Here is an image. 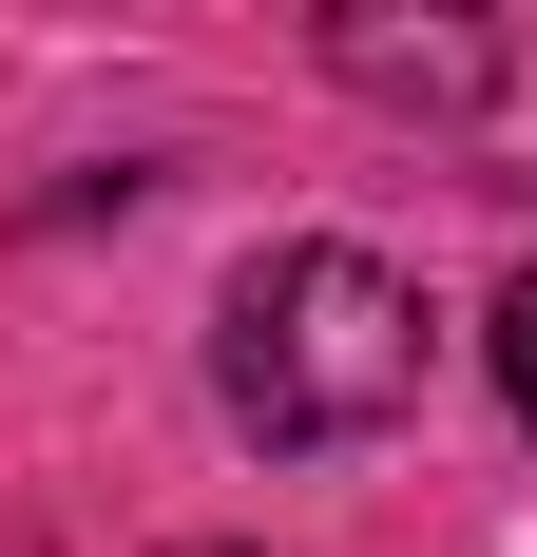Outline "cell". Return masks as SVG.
Wrapping results in <instances>:
<instances>
[{
    "label": "cell",
    "mask_w": 537,
    "mask_h": 557,
    "mask_svg": "<svg viewBox=\"0 0 537 557\" xmlns=\"http://www.w3.org/2000/svg\"><path fill=\"white\" fill-rule=\"evenodd\" d=\"M212 385L250 443H384L423 404V288L384 250H268L212 327Z\"/></svg>",
    "instance_id": "1"
},
{
    "label": "cell",
    "mask_w": 537,
    "mask_h": 557,
    "mask_svg": "<svg viewBox=\"0 0 537 557\" xmlns=\"http://www.w3.org/2000/svg\"><path fill=\"white\" fill-rule=\"evenodd\" d=\"M326 20V77L365 115H480L499 97V20L480 0H308Z\"/></svg>",
    "instance_id": "2"
},
{
    "label": "cell",
    "mask_w": 537,
    "mask_h": 557,
    "mask_svg": "<svg viewBox=\"0 0 537 557\" xmlns=\"http://www.w3.org/2000/svg\"><path fill=\"white\" fill-rule=\"evenodd\" d=\"M499 385H519V423H537V270L499 288Z\"/></svg>",
    "instance_id": "3"
},
{
    "label": "cell",
    "mask_w": 537,
    "mask_h": 557,
    "mask_svg": "<svg viewBox=\"0 0 537 557\" xmlns=\"http://www.w3.org/2000/svg\"><path fill=\"white\" fill-rule=\"evenodd\" d=\"M192 557H250V539H192Z\"/></svg>",
    "instance_id": "4"
}]
</instances>
